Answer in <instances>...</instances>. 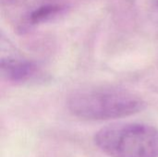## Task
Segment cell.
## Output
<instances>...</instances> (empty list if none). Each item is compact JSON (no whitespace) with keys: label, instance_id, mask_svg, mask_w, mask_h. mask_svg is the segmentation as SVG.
<instances>
[{"label":"cell","instance_id":"6da1fadb","mask_svg":"<svg viewBox=\"0 0 158 157\" xmlns=\"http://www.w3.org/2000/svg\"><path fill=\"white\" fill-rule=\"evenodd\" d=\"M69 112L84 120L101 121L129 117L143 111L144 101L134 93L115 86L78 90L68 99Z\"/></svg>","mask_w":158,"mask_h":157},{"label":"cell","instance_id":"7a4b0ae2","mask_svg":"<svg viewBox=\"0 0 158 157\" xmlns=\"http://www.w3.org/2000/svg\"><path fill=\"white\" fill-rule=\"evenodd\" d=\"M95 146L110 157H158V129L144 123H118L102 128Z\"/></svg>","mask_w":158,"mask_h":157},{"label":"cell","instance_id":"3957f363","mask_svg":"<svg viewBox=\"0 0 158 157\" xmlns=\"http://www.w3.org/2000/svg\"><path fill=\"white\" fill-rule=\"evenodd\" d=\"M1 73L7 81L16 84L35 82L44 78L42 68L36 62L20 58H3Z\"/></svg>","mask_w":158,"mask_h":157},{"label":"cell","instance_id":"277c9868","mask_svg":"<svg viewBox=\"0 0 158 157\" xmlns=\"http://www.w3.org/2000/svg\"><path fill=\"white\" fill-rule=\"evenodd\" d=\"M66 8V5L59 3H46L40 5L25 15L23 21L20 24V30L24 31L40 23L46 22L63 13Z\"/></svg>","mask_w":158,"mask_h":157},{"label":"cell","instance_id":"5b68a950","mask_svg":"<svg viewBox=\"0 0 158 157\" xmlns=\"http://www.w3.org/2000/svg\"><path fill=\"white\" fill-rule=\"evenodd\" d=\"M151 17H152L154 22H156L158 25V0H156V2L154 3V5L152 6Z\"/></svg>","mask_w":158,"mask_h":157}]
</instances>
